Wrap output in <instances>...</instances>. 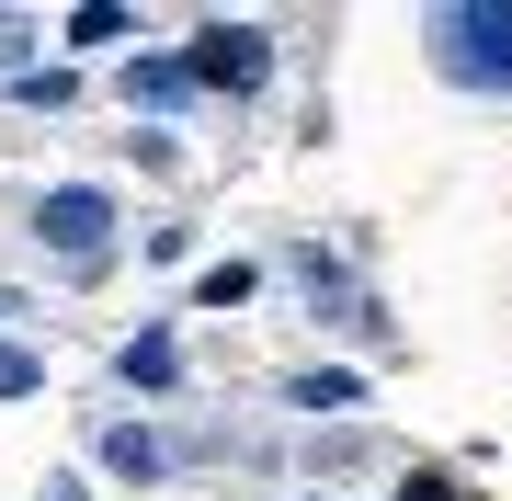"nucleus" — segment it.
<instances>
[{"label": "nucleus", "instance_id": "obj_9", "mask_svg": "<svg viewBox=\"0 0 512 501\" xmlns=\"http://www.w3.org/2000/svg\"><path fill=\"white\" fill-rule=\"evenodd\" d=\"M251 285H262V274H251V262H217V274H205V285H194V308H239V297H251Z\"/></svg>", "mask_w": 512, "mask_h": 501}, {"label": "nucleus", "instance_id": "obj_2", "mask_svg": "<svg viewBox=\"0 0 512 501\" xmlns=\"http://www.w3.org/2000/svg\"><path fill=\"white\" fill-rule=\"evenodd\" d=\"M35 251L69 262V274H92V262L114 251V194L103 183H46L35 194Z\"/></svg>", "mask_w": 512, "mask_h": 501}, {"label": "nucleus", "instance_id": "obj_4", "mask_svg": "<svg viewBox=\"0 0 512 501\" xmlns=\"http://www.w3.org/2000/svg\"><path fill=\"white\" fill-rule=\"evenodd\" d=\"M205 92V80L183 69V57H126V103H148V114H183Z\"/></svg>", "mask_w": 512, "mask_h": 501}, {"label": "nucleus", "instance_id": "obj_7", "mask_svg": "<svg viewBox=\"0 0 512 501\" xmlns=\"http://www.w3.org/2000/svg\"><path fill=\"white\" fill-rule=\"evenodd\" d=\"M285 399H296V410H353V399H365V376H342V365H308Z\"/></svg>", "mask_w": 512, "mask_h": 501}, {"label": "nucleus", "instance_id": "obj_1", "mask_svg": "<svg viewBox=\"0 0 512 501\" xmlns=\"http://www.w3.org/2000/svg\"><path fill=\"white\" fill-rule=\"evenodd\" d=\"M421 57H433L456 92H512V12H501V0L433 12V23H421Z\"/></svg>", "mask_w": 512, "mask_h": 501}, {"label": "nucleus", "instance_id": "obj_8", "mask_svg": "<svg viewBox=\"0 0 512 501\" xmlns=\"http://www.w3.org/2000/svg\"><path fill=\"white\" fill-rule=\"evenodd\" d=\"M46 388V353L35 342H0V399H35Z\"/></svg>", "mask_w": 512, "mask_h": 501}, {"label": "nucleus", "instance_id": "obj_5", "mask_svg": "<svg viewBox=\"0 0 512 501\" xmlns=\"http://www.w3.org/2000/svg\"><path fill=\"white\" fill-rule=\"evenodd\" d=\"M103 467H114V479H171V445H160L148 422H114V433H103Z\"/></svg>", "mask_w": 512, "mask_h": 501}, {"label": "nucleus", "instance_id": "obj_6", "mask_svg": "<svg viewBox=\"0 0 512 501\" xmlns=\"http://www.w3.org/2000/svg\"><path fill=\"white\" fill-rule=\"evenodd\" d=\"M126 388H183V342H171L160 319H148V331L126 342Z\"/></svg>", "mask_w": 512, "mask_h": 501}, {"label": "nucleus", "instance_id": "obj_10", "mask_svg": "<svg viewBox=\"0 0 512 501\" xmlns=\"http://www.w3.org/2000/svg\"><path fill=\"white\" fill-rule=\"evenodd\" d=\"M114 35H137V23L103 12V0H92V12H69V46H114Z\"/></svg>", "mask_w": 512, "mask_h": 501}, {"label": "nucleus", "instance_id": "obj_3", "mask_svg": "<svg viewBox=\"0 0 512 501\" xmlns=\"http://www.w3.org/2000/svg\"><path fill=\"white\" fill-rule=\"evenodd\" d=\"M183 69L205 80V92H262V69H274V35H262V23H205V35L183 46Z\"/></svg>", "mask_w": 512, "mask_h": 501}, {"label": "nucleus", "instance_id": "obj_12", "mask_svg": "<svg viewBox=\"0 0 512 501\" xmlns=\"http://www.w3.org/2000/svg\"><path fill=\"white\" fill-rule=\"evenodd\" d=\"M23 46H35V23H23V12H0V69H12Z\"/></svg>", "mask_w": 512, "mask_h": 501}, {"label": "nucleus", "instance_id": "obj_11", "mask_svg": "<svg viewBox=\"0 0 512 501\" xmlns=\"http://www.w3.org/2000/svg\"><path fill=\"white\" fill-rule=\"evenodd\" d=\"M12 103H46V114H57V103H69V69H23V80H12Z\"/></svg>", "mask_w": 512, "mask_h": 501}]
</instances>
